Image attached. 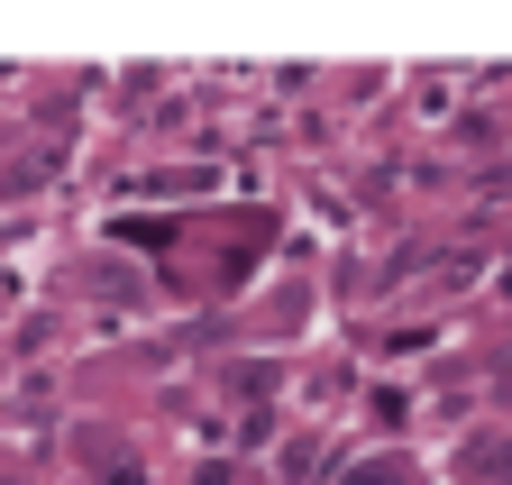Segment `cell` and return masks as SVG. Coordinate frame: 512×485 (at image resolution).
<instances>
[]
</instances>
